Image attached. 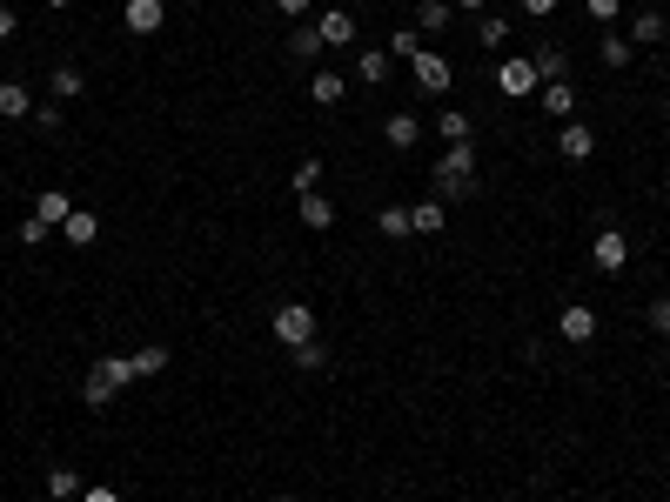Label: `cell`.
I'll return each mask as SVG.
<instances>
[{
	"mask_svg": "<svg viewBox=\"0 0 670 502\" xmlns=\"http://www.w3.org/2000/svg\"><path fill=\"white\" fill-rule=\"evenodd\" d=\"M315 181H322V161H295V195H315Z\"/></svg>",
	"mask_w": 670,
	"mask_h": 502,
	"instance_id": "obj_32",
	"label": "cell"
},
{
	"mask_svg": "<svg viewBox=\"0 0 670 502\" xmlns=\"http://www.w3.org/2000/svg\"><path fill=\"white\" fill-rule=\"evenodd\" d=\"M356 74L369 81V88H376V81H389V54H382V47H362V54H356Z\"/></svg>",
	"mask_w": 670,
	"mask_h": 502,
	"instance_id": "obj_21",
	"label": "cell"
},
{
	"mask_svg": "<svg viewBox=\"0 0 670 502\" xmlns=\"http://www.w3.org/2000/svg\"><path fill=\"white\" fill-rule=\"evenodd\" d=\"M121 21H128V34H155L161 27V0H128Z\"/></svg>",
	"mask_w": 670,
	"mask_h": 502,
	"instance_id": "obj_13",
	"label": "cell"
},
{
	"mask_svg": "<svg viewBox=\"0 0 670 502\" xmlns=\"http://www.w3.org/2000/svg\"><path fill=\"white\" fill-rule=\"evenodd\" d=\"M376 228H382V235H389V241L416 235V228H409V208H396V201H389V208H382V215H376Z\"/></svg>",
	"mask_w": 670,
	"mask_h": 502,
	"instance_id": "obj_25",
	"label": "cell"
},
{
	"mask_svg": "<svg viewBox=\"0 0 670 502\" xmlns=\"http://www.w3.org/2000/svg\"><path fill=\"white\" fill-rule=\"evenodd\" d=\"M47 496H54V502L88 496V489H81V469H47Z\"/></svg>",
	"mask_w": 670,
	"mask_h": 502,
	"instance_id": "obj_19",
	"label": "cell"
},
{
	"mask_svg": "<svg viewBox=\"0 0 670 502\" xmlns=\"http://www.w3.org/2000/svg\"><path fill=\"white\" fill-rule=\"evenodd\" d=\"M443 141L456 148V141H469V114L463 108H443Z\"/></svg>",
	"mask_w": 670,
	"mask_h": 502,
	"instance_id": "obj_31",
	"label": "cell"
},
{
	"mask_svg": "<svg viewBox=\"0 0 670 502\" xmlns=\"http://www.w3.org/2000/svg\"><path fill=\"white\" fill-rule=\"evenodd\" d=\"M315 34H322V47H349L356 41V14L329 7V14H315Z\"/></svg>",
	"mask_w": 670,
	"mask_h": 502,
	"instance_id": "obj_6",
	"label": "cell"
},
{
	"mask_svg": "<svg viewBox=\"0 0 670 502\" xmlns=\"http://www.w3.org/2000/svg\"><path fill=\"white\" fill-rule=\"evenodd\" d=\"M302 221H309V228H335V201L329 195H302Z\"/></svg>",
	"mask_w": 670,
	"mask_h": 502,
	"instance_id": "obj_24",
	"label": "cell"
},
{
	"mask_svg": "<svg viewBox=\"0 0 670 502\" xmlns=\"http://www.w3.org/2000/svg\"><path fill=\"white\" fill-rule=\"evenodd\" d=\"M590 148H597V134L583 128V121H563L557 128V154L563 161H590Z\"/></svg>",
	"mask_w": 670,
	"mask_h": 502,
	"instance_id": "obj_8",
	"label": "cell"
},
{
	"mask_svg": "<svg viewBox=\"0 0 670 502\" xmlns=\"http://www.w3.org/2000/svg\"><path fill=\"white\" fill-rule=\"evenodd\" d=\"M88 502H121V496H114V489H88Z\"/></svg>",
	"mask_w": 670,
	"mask_h": 502,
	"instance_id": "obj_41",
	"label": "cell"
},
{
	"mask_svg": "<svg viewBox=\"0 0 670 502\" xmlns=\"http://www.w3.org/2000/svg\"><path fill=\"white\" fill-rule=\"evenodd\" d=\"M27 215H41L47 228H61V221L74 215V201H67V188H41V195H34V208H27Z\"/></svg>",
	"mask_w": 670,
	"mask_h": 502,
	"instance_id": "obj_10",
	"label": "cell"
},
{
	"mask_svg": "<svg viewBox=\"0 0 670 502\" xmlns=\"http://www.w3.org/2000/svg\"><path fill=\"white\" fill-rule=\"evenodd\" d=\"M81 88H88V81H81V67H54V81H47V94H54V101H74Z\"/></svg>",
	"mask_w": 670,
	"mask_h": 502,
	"instance_id": "obj_23",
	"label": "cell"
},
{
	"mask_svg": "<svg viewBox=\"0 0 670 502\" xmlns=\"http://www.w3.org/2000/svg\"><path fill=\"white\" fill-rule=\"evenodd\" d=\"M409 67H416V88H423V94H449V81H456V67H449L436 47H423Z\"/></svg>",
	"mask_w": 670,
	"mask_h": 502,
	"instance_id": "obj_4",
	"label": "cell"
},
{
	"mask_svg": "<svg viewBox=\"0 0 670 502\" xmlns=\"http://www.w3.org/2000/svg\"><path fill=\"white\" fill-rule=\"evenodd\" d=\"M664 34H670V27H664V14H637V21H630V47H637V41H644V47H657Z\"/></svg>",
	"mask_w": 670,
	"mask_h": 502,
	"instance_id": "obj_22",
	"label": "cell"
},
{
	"mask_svg": "<svg viewBox=\"0 0 670 502\" xmlns=\"http://www.w3.org/2000/svg\"><path fill=\"white\" fill-rule=\"evenodd\" d=\"M416 27H423V34H443L449 27V0H423V7H416Z\"/></svg>",
	"mask_w": 670,
	"mask_h": 502,
	"instance_id": "obj_27",
	"label": "cell"
},
{
	"mask_svg": "<svg viewBox=\"0 0 670 502\" xmlns=\"http://www.w3.org/2000/svg\"><path fill=\"white\" fill-rule=\"evenodd\" d=\"M510 34H516L510 14H483V21H476V41L490 47V54H503V47H510Z\"/></svg>",
	"mask_w": 670,
	"mask_h": 502,
	"instance_id": "obj_16",
	"label": "cell"
},
{
	"mask_svg": "<svg viewBox=\"0 0 670 502\" xmlns=\"http://www.w3.org/2000/svg\"><path fill=\"white\" fill-rule=\"evenodd\" d=\"M295 369H329V349H322V335H315V342H302V349H295Z\"/></svg>",
	"mask_w": 670,
	"mask_h": 502,
	"instance_id": "obj_29",
	"label": "cell"
},
{
	"mask_svg": "<svg viewBox=\"0 0 670 502\" xmlns=\"http://www.w3.org/2000/svg\"><path fill=\"white\" fill-rule=\"evenodd\" d=\"M21 241H27V248H41V241H47V221L41 215H21Z\"/></svg>",
	"mask_w": 670,
	"mask_h": 502,
	"instance_id": "obj_35",
	"label": "cell"
},
{
	"mask_svg": "<svg viewBox=\"0 0 670 502\" xmlns=\"http://www.w3.org/2000/svg\"><path fill=\"white\" fill-rule=\"evenodd\" d=\"M583 7H590V21H603V27L624 14V0H583Z\"/></svg>",
	"mask_w": 670,
	"mask_h": 502,
	"instance_id": "obj_34",
	"label": "cell"
},
{
	"mask_svg": "<svg viewBox=\"0 0 670 502\" xmlns=\"http://www.w3.org/2000/svg\"><path fill=\"white\" fill-rule=\"evenodd\" d=\"M61 235H67V248H94V235H101V221H94L88 208H74V215L61 221Z\"/></svg>",
	"mask_w": 670,
	"mask_h": 502,
	"instance_id": "obj_15",
	"label": "cell"
},
{
	"mask_svg": "<svg viewBox=\"0 0 670 502\" xmlns=\"http://www.w3.org/2000/svg\"><path fill=\"white\" fill-rule=\"evenodd\" d=\"M389 54H402V61H416V54H423V34H416V27H402L396 41H389Z\"/></svg>",
	"mask_w": 670,
	"mask_h": 502,
	"instance_id": "obj_33",
	"label": "cell"
},
{
	"mask_svg": "<svg viewBox=\"0 0 670 502\" xmlns=\"http://www.w3.org/2000/svg\"><path fill=\"white\" fill-rule=\"evenodd\" d=\"M275 502H309V496H275Z\"/></svg>",
	"mask_w": 670,
	"mask_h": 502,
	"instance_id": "obj_42",
	"label": "cell"
},
{
	"mask_svg": "<svg viewBox=\"0 0 670 502\" xmlns=\"http://www.w3.org/2000/svg\"><path fill=\"white\" fill-rule=\"evenodd\" d=\"M128 382H141V375H134V355H101L88 369V382H81V402H88V409H108Z\"/></svg>",
	"mask_w": 670,
	"mask_h": 502,
	"instance_id": "obj_1",
	"label": "cell"
},
{
	"mask_svg": "<svg viewBox=\"0 0 670 502\" xmlns=\"http://www.w3.org/2000/svg\"><path fill=\"white\" fill-rule=\"evenodd\" d=\"M456 7H469V14H490V0H456Z\"/></svg>",
	"mask_w": 670,
	"mask_h": 502,
	"instance_id": "obj_40",
	"label": "cell"
},
{
	"mask_svg": "<svg viewBox=\"0 0 670 502\" xmlns=\"http://www.w3.org/2000/svg\"><path fill=\"white\" fill-rule=\"evenodd\" d=\"M21 114H34V94L21 81H0V121H21Z\"/></svg>",
	"mask_w": 670,
	"mask_h": 502,
	"instance_id": "obj_17",
	"label": "cell"
},
{
	"mask_svg": "<svg viewBox=\"0 0 670 502\" xmlns=\"http://www.w3.org/2000/svg\"><path fill=\"white\" fill-rule=\"evenodd\" d=\"M268 328H275V342L295 355L302 342H315V308H309V302H282L275 315H268Z\"/></svg>",
	"mask_w": 670,
	"mask_h": 502,
	"instance_id": "obj_3",
	"label": "cell"
},
{
	"mask_svg": "<svg viewBox=\"0 0 670 502\" xmlns=\"http://www.w3.org/2000/svg\"><path fill=\"white\" fill-rule=\"evenodd\" d=\"M289 54H295V61H315V54H322V34H315V27H295V34H289Z\"/></svg>",
	"mask_w": 670,
	"mask_h": 502,
	"instance_id": "obj_28",
	"label": "cell"
},
{
	"mask_svg": "<svg viewBox=\"0 0 670 502\" xmlns=\"http://www.w3.org/2000/svg\"><path fill=\"white\" fill-rule=\"evenodd\" d=\"M516 7H523V14H536V21H550V14H557V0H516Z\"/></svg>",
	"mask_w": 670,
	"mask_h": 502,
	"instance_id": "obj_37",
	"label": "cell"
},
{
	"mask_svg": "<svg viewBox=\"0 0 670 502\" xmlns=\"http://www.w3.org/2000/svg\"><path fill=\"white\" fill-rule=\"evenodd\" d=\"M630 54H637V47H630L624 34H603V67H630Z\"/></svg>",
	"mask_w": 670,
	"mask_h": 502,
	"instance_id": "obj_30",
	"label": "cell"
},
{
	"mask_svg": "<svg viewBox=\"0 0 670 502\" xmlns=\"http://www.w3.org/2000/svg\"><path fill=\"white\" fill-rule=\"evenodd\" d=\"M530 67H536V81H570V54L563 47H536Z\"/></svg>",
	"mask_w": 670,
	"mask_h": 502,
	"instance_id": "obj_12",
	"label": "cell"
},
{
	"mask_svg": "<svg viewBox=\"0 0 670 502\" xmlns=\"http://www.w3.org/2000/svg\"><path fill=\"white\" fill-rule=\"evenodd\" d=\"M14 27H21L14 21V7H0V41H14Z\"/></svg>",
	"mask_w": 670,
	"mask_h": 502,
	"instance_id": "obj_38",
	"label": "cell"
},
{
	"mask_svg": "<svg viewBox=\"0 0 670 502\" xmlns=\"http://www.w3.org/2000/svg\"><path fill=\"white\" fill-rule=\"evenodd\" d=\"M275 7H282V14H309V0H275Z\"/></svg>",
	"mask_w": 670,
	"mask_h": 502,
	"instance_id": "obj_39",
	"label": "cell"
},
{
	"mask_svg": "<svg viewBox=\"0 0 670 502\" xmlns=\"http://www.w3.org/2000/svg\"><path fill=\"white\" fill-rule=\"evenodd\" d=\"M536 101H543V114H550V121H570V114H577V88H570V81H543V88H536Z\"/></svg>",
	"mask_w": 670,
	"mask_h": 502,
	"instance_id": "obj_7",
	"label": "cell"
},
{
	"mask_svg": "<svg viewBox=\"0 0 670 502\" xmlns=\"http://www.w3.org/2000/svg\"><path fill=\"white\" fill-rule=\"evenodd\" d=\"M590 262H597L603 275H624V268H630V241L617 235V228H603V235H597V248H590Z\"/></svg>",
	"mask_w": 670,
	"mask_h": 502,
	"instance_id": "obj_5",
	"label": "cell"
},
{
	"mask_svg": "<svg viewBox=\"0 0 670 502\" xmlns=\"http://www.w3.org/2000/svg\"><path fill=\"white\" fill-rule=\"evenodd\" d=\"M47 7H67V0H47Z\"/></svg>",
	"mask_w": 670,
	"mask_h": 502,
	"instance_id": "obj_43",
	"label": "cell"
},
{
	"mask_svg": "<svg viewBox=\"0 0 670 502\" xmlns=\"http://www.w3.org/2000/svg\"><path fill=\"white\" fill-rule=\"evenodd\" d=\"M168 362H175V355L161 349V342H148V349H134V375H161Z\"/></svg>",
	"mask_w": 670,
	"mask_h": 502,
	"instance_id": "obj_26",
	"label": "cell"
},
{
	"mask_svg": "<svg viewBox=\"0 0 670 502\" xmlns=\"http://www.w3.org/2000/svg\"><path fill=\"white\" fill-rule=\"evenodd\" d=\"M469 188H476V148H443V161H436V201H469Z\"/></svg>",
	"mask_w": 670,
	"mask_h": 502,
	"instance_id": "obj_2",
	"label": "cell"
},
{
	"mask_svg": "<svg viewBox=\"0 0 670 502\" xmlns=\"http://www.w3.org/2000/svg\"><path fill=\"white\" fill-rule=\"evenodd\" d=\"M557 328H563V342H590V335H597V308H577V302H570L557 315Z\"/></svg>",
	"mask_w": 670,
	"mask_h": 502,
	"instance_id": "obj_11",
	"label": "cell"
},
{
	"mask_svg": "<svg viewBox=\"0 0 670 502\" xmlns=\"http://www.w3.org/2000/svg\"><path fill=\"white\" fill-rule=\"evenodd\" d=\"M342 94H349V81H342L335 67H322V74H315V81H309V101H315V108H335Z\"/></svg>",
	"mask_w": 670,
	"mask_h": 502,
	"instance_id": "obj_14",
	"label": "cell"
},
{
	"mask_svg": "<svg viewBox=\"0 0 670 502\" xmlns=\"http://www.w3.org/2000/svg\"><path fill=\"white\" fill-rule=\"evenodd\" d=\"M409 228H416V235H443V201H416V208H409Z\"/></svg>",
	"mask_w": 670,
	"mask_h": 502,
	"instance_id": "obj_20",
	"label": "cell"
},
{
	"mask_svg": "<svg viewBox=\"0 0 670 502\" xmlns=\"http://www.w3.org/2000/svg\"><path fill=\"white\" fill-rule=\"evenodd\" d=\"M382 134H389V148H416L423 121H416V114H389V121H382Z\"/></svg>",
	"mask_w": 670,
	"mask_h": 502,
	"instance_id": "obj_18",
	"label": "cell"
},
{
	"mask_svg": "<svg viewBox=\"0 0 670 502\" xmlns=\"http://www.w3.org/2000/svg\"><path fill=\"white\" fill-rule=\"evenodd\" d=\"M496 88H503V94H536L543 81H536L530 61H503V67H496Z\"/></svg>",
	"mask_w": 670,
	"mask_h": 502,
	"instance_id": "obj_9",
	"label": "cell"
},
{
	"mask_svg": "<svg viewBox=\"0 0 670 502\" xmlns=\"http://www.w3.org/2000/svg\"><path fill=\"white\" fill-rule=\"evenodd\" d=\"M650 328H657V335L670 342V302H650Z\"/></svg>",
	"mask_w": 670,
	"mask_h": 502,
	"instance_id": "obj_36",
	"label": "cell"
}]
</instances>
